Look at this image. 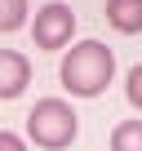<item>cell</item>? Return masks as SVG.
<instances>
[{
  "label": "cell",
  "mask_w": 142,
  "mask_h": 151,
  "mask_svg": "<svg viewBox=\"0 0 142 151\" xmlns=\"http://www.w3.org/2000/svg\"><path fill=\"white\" fill-rule=\"evenodd\" d=\"M107 22L124 36L142 31V0H107Z\"/></svg>",
  "instance_id": "5b68a950"
},
{
  "label": "cell",
  "mask_w": 142,
  "mask_h": 151,
  "mask_svg": "<svg viewBox=\"0 0 142 151\" xmlns=\"http://www.w3.org/2000/svg\"><path fill=\"white\" fill-rule=\"evenodd\" d=\"M124 93H129V102L142 111V67H133V71H129V85H124Z\"/></svg>",
  "instance_id": "ba28073f"
},
{
  "label": "cell",
  "mask_w": 142,
  "mask_h": 151,
  "mask_svg": "<svg viewBox=\"0 0 142 151\" xmlns=\"http://www.w3.org/2000/svg\"><path fill=\"white\" fill-rule=\"evenodd\" d=\"M27 22V0H0V31H18Z\"/></svg>",
  "instance_id": "52a82bcc"
},
{
  "label": "cell",
  "mask_w": 142,
  "mask_h": 151,
  "mask_svg": "<svg viewBox=\"0 0 142 151\" xmlns=\"http://www.w3.org/2000/svg\"><path fill=\"white\" fill-rule=\"evenodd\" d=\"M27 133H31L36 147H44V151H62V147L76 142V133H80V116L71 111L62 98H40V102L31 107V116H27Z\"/></svg>",
  "instance_id": "7a4b0ae2"
},
{
  "label": "cell",
  "mask_w": 142,
  "mask_h": 151,
  "mask_svg": "<svg viewBox=\"0 0 142 151\" xmlns=\"http://www.w3.org/2000/svg\"><path fill=\"white\" fill-rule=\"evenodd\" d=\"M58 76H62V85L76 93V98H98L111 85V76H115V53L102 40H80L76 49L62 58Z\"/></svg>",
  "instance_id": "6da1fadb"
},
{
  "label": "cell",
  "mask_w": 142,
  "mask_h": 151,
  "mask_svg": "<svg viewBox=\"0 0 142 151\" xmlns=\"http://www.w3.org/2000/svg\"><path fill=\"white\" fill-rule=\"evenodd\" d=\"M71 31H76V14H71L62 0L36 9V22H31L36 49H62V45H71Z\"/></svg>",
  "instance_id": "3957f363"
},
{
  "label": "cell",
  "mask_w": 142,
  "mask_h": 151,
  "mask_svg": "<svg viewBox=\"0 0 142 151\" xmlns=\"http://www.w3.org/2000/svg\"><path fill=\"white\" fill-rule=\"evenodd\" d=\"M31 85V62L14 49H0V98H18Z\"/></svg>",
  "instance_id": "277c9868"
},
{
  "label": "cell",
  "mask_w": 142,
  "mask_h": 151,
  "mask_svg": "<svg viewBox=\"0 0 142 151\" xmlns=\"http://www.w3.org/2000/svg\"><path fill=\"white\" fill-rule=\"evenodd\" d=\"M111 151H142V120H120L111 133Z\"/></svg>",
  "instance_id": "8992f818"
},
{
  "label": "cell",
  "mask_w": 142,
  "mask_h": 151,
  "mask_svg": "<svg viewBox=\"0 0 142 151\" xmlns=\"http://www.w3.org/2000/svg\"><path fill=\"white\" fill-rule=\"evenodd\" d=\"M0 151H27V147H22V138H18V133L0 129Z\"/></svg>",
  "instance_id": "9c48e42d"
}]
</instances>
